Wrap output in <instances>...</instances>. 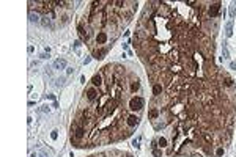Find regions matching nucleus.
<instances>
[{
    "mask_svg": "<svg viewBox=\"0 0 236 157\" xmlns=\"http://www.w3.org/2000/svg\"><path fill=\"white\" fill-rule=\"evenodd\" d=\"M153 93L156 94V96H159V94L162 93V86L159 85V83H157V85H154V88H153Z\"/></svg>",
    "mask_w": 236,
    "mask_h": 157,
    "instance_id": "obj_9",
    "label": "nucleus"
},
{
    "mask_svg": "<svg viewBox=\"0 0 236 157\" xmlns=\"http://www.w3.org/2000/svg\"><path fill=\"white\" fill-rule=\"evenodd\" d=\"M230 66H231V69H236V63H231Z\"/></svg>",
    "mask_w": 236,
    "mask_h": 157,
    "instance_id": "obj_21",
    "label": "nucleus"
},
{
    "mask_svg": "<svg viewBox=\"0 0 236 157\" xmlns=\"http://www.w3.org/2000/svg\"><path fill=\"white\" fill-rule=\"evenodd\" d=\"M231 25H233L231 22L227 24V31H225V33H227V36H231V33H233V31H231Z\"/></svg>",
    "mask_w": 236,
    "mask_h": 157,
    "instance_id": "obj_12",
    "label": "nucleus"
},
{
    "mask_svg": "<svg viewBox=\"0 0 236 157\" xmlns=\"http://www.w3.org/2000/svg\"><path fill=\"white\" fill-rule=\"evenodd\" d=\"M216 156L217 157H220V156H224V148H219L217 151H216Z\"/></svg>",
    "mask_w": 236,
    "mask_h": 157,
    "instance_id": "obj_18",
    "label": "nucleus"
},
{
    "mask_svg": "<svg viewBox=\"0 0 236 157\" xmlns=\"http://www.w3.org/2000/svg\"><path fill=\"white\" fill-rule=\"evenodd\" d=\"M225 85H227V86H231L233 85V80L230 77H227V78H225Z\"/></svg>",
    "mask_w": 236,
    "mask_h": 157,
    "instance_id": "obj_17",
    "label": "nucleus"
},
{
    "mask_svg": "<svg viewBox=\"0 0 236 157\" xmlns=\"http://www.w3.org/2000/svg\"><path fill=\"white\" fill-rule=\"evenodd\" d=\"M127 124H129V126H137V124H139V118H137V116L135 115H131L129 116V118H127Z\"/></svg>",
    "mask_w": 236,
    "mask_h": 157,
    "instance_id": "obj_4",
    "label": "nucleus"
},
{
    "mask_svg": "<svg viewBox=\"0 0 236 157\" xmlns=\"http://www.w3.org/2000/svg\"><path fill=\"white\" fill-rule=\"evenodd\" d=\"M143 107V99L142 97H132L131 102H129V109L132 110H140Z\"/></svg>",
    "mask_w": 236,
    "mask_h": 157,
    "instance_id": "obj_1",
    "label": "nucleus"
},
{
    "mask_svg": "<svg viewBox=\"0 0 236 157\" xmlns=\"http://www.w3.org/2000/svg\"><path fill=\"white\" fill-rule=\"evenodd\" d=\"M96 96H98V93H96V90H94V88H90V90L87 91V97H88L90 101L96 99Z\"/></svg>",
    "mask_w": 236,
    "mask_h": 157,
    "instance_id": "obj_6",
    "label": "nucleus"
},
{
    "mask_svg": "<svg viewBox=\"0 0 236 157\" xmlns=\"http://www.w3.org/2000/svg\"><path fill=\"white\" fill-rule=\"evenodd\" d=\"M157 143H159V146H161V148H164V146H167V140H165L164 137L157 140Z\"/></svg>",
    "mask_w": 236,
    "mask_h": 157,
    "instance_id": "obj_14",
    "label": "nucleus"
},
{
    "mask_svg": "<svg viewBox=\"0 0 236 157\" xmlns=\"http://www.w3.org/2000/svg\"><path fill=\"white\" fill-rule=\"evenodd\" d=\"M139 86H140V83L137 82V80H135V82H132V85H131V90H132V91H137V90H139Z\"/></svg>",
    "mask_w": 236,
    "mask_h": 157,
    "instance_id": "obj_13",
    "label": "nucleus"
},
{
    "mask_svg": "<svg viewBox=\"0 0 236 157\" xmlns=\"http://www.w3.org/2000/svg\"><path fill=\"white\" fill-rule=\"evenodd\" d=\"M157 115H159V112H157L156 109H153V110H151V112H150V116H151V118H156Z\"/></svg>",
    "mask_w": 236,
    "mask_h": 157,
    "instance_id": "obj_16",
    "label": "nucleus"
},
{
    "mask_svg": "<svg viewBox=\"0 0 236 157\" xmlns=\"http://www.w3.org/2000/svg\"><path fill=\"white\" fill-rule=\"evenodd\" d=\"M127 157H131V156H127Z\"/></svg>",
    "mask_w": 236,
    "mask_h": 157,
    "instance_id": "obj_22",
    "label": "nucleus"
},
{
    "mask_svg": "<svg viewBox=\"0 0 236 157\" xmlns=\"http://www.w3.org/2000/svg\"><path fill=\"white\" fill-rule=\"evenodd\" d=\"M50 137H52V138L55 140L57 137H58V134H57V131H52V134H50Z\"/></svg>",
    "mask_w": 236,
    "mask_h": 157,
    "instance_id": "obj_19",
    "label": "nucleus"
},
{
    "mask_svg": "<svg viewBox=\"0 0 236 157\" xmlns=\"http://www.w3.org/2000/svg\"><path fill=\"white\" fill-rule=\"evenodd\" d=\"M205 140H206V141H211V135H208V134H205Z\"/></svg>",
    "mask_w": 236,
    "mask_h": 157,
    "instance_id": "obj_20",
    "label": "nucleus"
},
{
    "mask_svg": "<svg viewBox=\"0 0 236 157\" xmlns=\"http://www.w3.org/2000/svg\"><path fill=\"white\" fill-rule=\"evenodd\" d=\"M91 82H93L94 86H101V85H102V77H101V74H96V75L93 77V80H91Z\"/></svg>",
    "mask_w": 236,
    "mask_h": 157,
    "instance_id": "obj_5",
    "label": "nucleus"
},
{
    "mask_svg": "<svg viewBox=\"0 0 236 157\" xmlns=\"http://www.w3.org/2000/svg\"><path fill=\"white\" fill-rule=\"evenodd\" d=\"M96 41H98V44H104L105 41H107V36H105V33H99L98 35V38H96Z\"/></svg>",
    "mask_w": 236,
    "mask_h": 157,
    "instance_id": "obj_7",
    "label": "nucleus"
},
{
    "mask_svg": "<svg viewBox=\"0 0 236 157\" xmlns=\"http://www.w3.org/2000/svg\"><path fill=\"white\" fill-rule=\"evenodd\" d=\"M219 11H220V3H219V2H217V3H213V5H211V8H209V16H213V17H214V16H217Z\"/></svg>",
    "mask_w": 236,
    "mask_h": 157,
    "instance_id": "obj_2",
    "label": "nucleus"
},
{
    "mask_svg": "<svg viewBox=\"0 0 236 157\" xmlns=\"http://www.w3.org/2000/svg\"><path fill=\"white\" fill-rule=\"evenodd\" d=\"M66 66V61L65 60H57L55 61V68H65Z\"/></svg>",
    "mask_w": 236,
    "mask_h": 157,
    "instance_id": "obj_10",
    "label": "nucleus"
},
{
    "mask_svg": "<svg viewBox=\"0 0 236 157\" xmlns=\"http://www.w3.org/2000/svg\"><path fill=\"white\" fill-rule=\"evenodd\" d=\"M83 137H85V129H83V127H77L74 131V138L80 140V138H83Z\"/></svg>",
    "mask_w": 236,
    "mask_h": 157,
    "instance_id": "obj_3",
    "label": "nucleus"
},
{
    "mask_svg": "<svg viewBox=\"0 0 236 157\" xmlns=\"http://www.w3.org/2000/svg\"><path fill=\"white\" fill-rule=\"evenodd\" d=\"M104 53H105V49H104V50H96V52L93 53V57H94V58H96V60H101V58H102V55H104Z\"/></svg>",
    "mask_w": 236,
    "mask_h": 157,
    "instance_id": "obj_8",
    "label": "nucleus"
},
{
    "mask_svg": "<svg viewBox=\"0 0 236 157\" xmlns=\"http://www.w3.org/2000/svg\"><path fill=\"white\" fill-rule=\"evenodd\" d=\"M41 24H43V25H44V27H50V21H49L47 17H43Z\"/></svg>",
    "mask_w": 236,
    "mask_h": 157,
    "instance_id": "obj_15",
    "label": "nucleus"
},
{
    "mask_svg": "<svg viewBox=\"0 0 236 157\" xmlns=\"http://www.w3.org/2000/svg\"><path fill=\"white\" fill-rule=\"evenodd\" d=\"M30 21H32V22H39V17H38L36 13H35V14H33V13H30Z\"/></svg>",
    "mask_w": 236,
    "mask_h": 157,
    "instance_id": "obj_11",
    "label": "nucleus"
}]
</instances>
